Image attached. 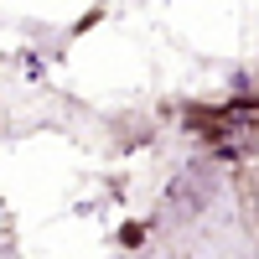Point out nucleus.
<instances>
[{
    "instance_id": "f257e3e1",
    "label": "nucleus",
    "mask_w": 259,
    "mask_h": 259,
    "mask_svg": "<svg viewBox=\"0 0 259 259\" xmlns=\"http://www.w3.org/2000/svg\"><path fill=\"white\" fill-rule=\"evenodd\" d=\"M119 239H124V244H130V249H135V244H140V239H145V228H140V223H124V228H119Z\"/></svg>"
}]
</instances>
